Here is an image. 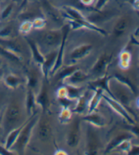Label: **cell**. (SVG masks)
<instances>
[{"mask_svg":"<svg viewBox=\"0 0 139 155\" xmlns=\"http://www.w3.org/2000/svg\"><path fill=\"white\" fill-rule=\"evenodd\" d=\"M23 107L17 99H13L8 104L4 113L2 114V125L5 133L20 127L24 123L23 120Z\"/></svg>","mask_w":139,"mask_h":155,"instance_id":"6da1fadb","label":"cell"},{"mask_svg":"<svg viewBox=\"0 0 139 155\" xmlns=\"http://www.w3.org/2000/svg\"><path fill=\"white\" fill-rule=\"evenodd\" d=\"M63 15H62L68 19L69 23H70L69 26L73 29H78L85 28L96 31L101 35H107V32L104 29L100 28L96 25L91 23L87 17L82 15V13L77 8L69 6V5H65L63 7Z\"/></svg>","mask_w":139,"mask_h":155,"instance_id":"7a4b0ae2","label":"cell"},{"mask_svg":"<svg viewBox=\"0 0 139 155\" xmlns=\"http://www.w3.org/2000/svg\"><path fill=\"white\" fill-rule=\"evenodd\" d=\"M108 87L110 97L119 102L125 107L130 106L134 93L128 87L119 82L115 78H113V79L109 78Z\"/></svg>","mask_w":139,"mask_h":155,"instance_id":"3957f363","label":"cell"},{"mask_svg":"<svg viewBox=\"0 0 139 155\" xmlns=\"http://www.w3.org/2000/svg\"><path fill=\"white\" fill-rule=\"evenodd\" d=\"M39 117L36 115V113L31 116V118L25 122V123L22 128L20 134L18 135L17 140L14 143L11 150L15 149L16 152L18 154H24L25 152L26 148L29 143L33 129L37 124Z\"/></svg>","mask_w":139,"mask_h":155,"instance_id":"277c9868","label":"cell"},{"mask_svg":"<svg viewBox=\"0 0 139 155\" xmlns=\"http://www.w3.org/2000/svg\"><path fill=\"white\" fill-rule=\"evenodd\" d=\"M102 98L107 101V103L109 105V106L111 107V108H112L114 111L117 113H118L119 115L122 116V117H123L125 120L128 123V124H137L134 119L132 117L131 115L129 114V112L127 111L126 107H125L123 105H121L119 102L116 101L115 99H113L109 95H105V92L103 93V94H102Z\"/></svg>","mask_w":139,"mask_h":155,"instance_id":"5b68a950","label":"cell"},{"mask_svg":"<svg viewBox=\"0 0 139 155\" xmlns=\"http://www.w3.org/2000/svg\"><path fill=\"white\" fill-rule=\"evenodd\" d=\"M62 38L63 29H52L44 32L41 35V40L45 46L50 48H55L60 46Z\"/></svg>","mask_w":139,"mask_h":155,"instance_id":"8992f818","label":"cell"},{"mask_svg":"<svg viewBox=\"0 0 139 155\" xmlns=\"http://www.w3.org/2000/svg\"><path fill=\"white\" fill-rule=\"evenodd\" d=\"M81 136V124L79 118H76L71 124V126L66 137V143L72 148H77Z\"/></svg>","mask_w":139,"mask_h":155,"instance_id":"52a82bcc","label":"cell"},{"mask_svg":"<svg viewBox=\"0 0 139 155\" xmlns=\"http://www.w3.org/2000/svg\"><path fill=\"white\" fill-rule=\"evenodd\" d=\"M69 29H70V26L69 25H66L63 27V38L61 43L59 46V48L57 52V60H56L55 64L54 65L53 68L50 71V74H54L57 71L60 70V68L62 67L63 65V57H64V52H65V48L66 46V41L67 40V36L69 32Z\"/></svg>","mask_w":139,"mask_h":155,"instance_id":"ba28073f","label":"cell"},{"mask_svg":"<svg viewBox=\"0 0 139 155\" xmlns=\"http://www.w3.org/2000/svg\"><path fill=\"white\" fill-rule=\"evenodd\" d=\"M100 140L99 135L95 131L90 128L88 129L87 136H86V154H99L100 149Z\"/></svg>","mask_w":139,"mask_h":155,"instance_id":"9c48e42d","label":"cell"},{"mask_svg":"<svg viewBox=\"0 0 139 155\" xmlns=\"http://www.w3.org/2000/svg\"><path fill=\"white\" fill-rule=\"evenodd\" d=\"M112 58L113 54L107 53V52H104L100 55L92 68V72L97 75L104 74L108 66L109 65Z\"/></svg>","mask_w":139,"mask_h":155,"instance_id":"30bf717a","label":"cell"},{"mask_svg":"<svg viewBox=\"0 0 139 155\" xmlns=\"http://www.w3.org/2000/svg\"><path fill=\"white\" fill-rule=\"evenodd\" d=\"M41 12L50 20L54 23L60 24L63 23V15L60 11L54 7L48 1H44L41 4Z\"/></svg>","mask_w":139,"mask_h":155,"instance_id":"8fae6325","label":"cell"},{"mask_svg":"<svg viewBox=\"0 0 139 155\" xmlns=\"http://www.w3.org/2000/svg\"><path fill=\"white\" fill-rule=\"evenodd\" d=\"M37 134L40 140L42 142H47L51 137L52 129L48 118L44 116L38 119Z\"/></svg>","mask_w":139,"mask_h":155,"instance_id":"7c38bea8","label":"cell"},{"mask_svg":"<svg viewBox=\"0 0 139 155\" xmlns=\"http://www.w3.org/2000/svg\"><path fill=\"white\" fill-rule=\"evenodd\" d=\"M0 46L21 56L23 52V45L15 38L0 39Z\"/></svg>","mask_w":139,"mask_h":155,"instance_id":"4fadbf2b","label":"cell"},{"mask_svg":"<svg viewBox=\"0 0 139 155\" xmlns=\"http://www.w3.org/2000/svg\"><path fill=\"white\" fill-rule=\"evenodd\" d=\"M133 137V135L128 132H123L119 133L118 135H116L115 137L111 139V140L108 143L106 150H105V153H109L110 152L113 151L117 148L118 146L121 144L124 141L126 140H131Z\"/></svg>","mask_w":139,"mask_h":155,"instance_id":"5bb4252c","label":"cell"},{"mask_svg":"<svg viewBox=\"0 0 139 155\" xmlns=\"http://www.w3.org/2000/svg\"><path fill=\"white\" fill-rule=\"evenodd\" d=\"M57 52L58 51L55 50V51H52L47 54L46 56H44V61L43 64L41 65V67L42 73L46 78H48L49 74H50V71L55 64L57 57Z\"/></svg>","mask_w":139,"mask_h":155,"instance_id":"9a60e30c","label":"cell"},{"mask_svg":"<svg viewBox=\"0 0 139 155\" xmlns=\"http://www.w3.org/2000/svg\"><path fill=\"white\" fill-rule=\"evenodd\" d=\"M92 48V46L89 44H82L81 46H77L71 51L70 54L71 59L73 61H76L82 59L83 58L88 56L90 53Z\"/></svg>","mask_w":139,"mask_h":155,"instance_id":"2e32d148","label":"cell"},{"mask_svg":"<svg viewBox=\"0 0 139 155\" xmlns=\"http://www.w3.org/2000/svg\"><path fill=\"white\" fill-rule=\"evenodd\" d=\"M35 101L36 104L40 105L41 107L44 112H46L48 110L50 105V99L48 87H47L45 83H44L42 84V87H41V89L38 95L35 96Z\"/></svg>","mask_w":139,"mask_h":155,"instance_id":"e0dca14e","label":"cell"},{"mask_svg":"<svg viewBox=\"0 0 139 155\" xmlns=\"http://www.w3.org/2000/svg\"><path fill=\"white\" fill-rule=\"evenodd\" d=\"M82 120L88 122L91 125L99 127V128L104 127L106 125L105 118L99 112H96L95 111L88 113L82 118Z\"/></svg>","mask_w":139,"mask_h":155,"instance_id":"ac0fdd59","label":"cell"},{"mask_svg":"<svg viewBox=\"0 0 139 155\" xmlns=\"http://www.w3.org/2000/svg\"><path fill=\"white\" fill-rule=\"evenodd\" d=\"M130 25V18L128 16H124L119 18L114 25L113 34L116 38L121 36L127 31Z\"/></svg>","mask_w":139,"mask_h":155,"instance_id":"d6986e66","label":"cell"},{"mask_svg":"<svg viewBox=\"0 0 139 155\" xmlns=\"http://www.w3.org/2000/svg\"><path fill=\"white\" fill-rule=\"evenodd\" d=\"M89 76L87 74L83 72V71L77 69L76 71H74L70 76L66 78V79L63 80L65 84H69L76 86L77 84L84 82L85 80L88 78Z\"/></svg>","mask_w":139,"mask_h":155,"instance_id":"ffe728a7","label":"cell"},{"mask_svg":"<svg viewBox=\"0 0 139 155\" xmlns=\"http://www.w3.org/2000/svg\"><path fill=\"white\" fill-rule=\"evenodd\" d=\"M24 38H25L28 45H29L31 51L33 59H34L35 61L37 62L38 64L41 65L44 61V56L41 53V52L38 48L37 44H36L33 40H31V39L28 38L27 37H25Z\"/></svg>","mask_w":139,"mask_h":155,"instance_id":"44dd1931","label":"cell"},{"mask_svg":"<svg viewBox=\"0 0 139 155\" xmlns=\"http://www.w3.org/2000/svg\"><path fill=\"white\" fill-rule=\"evenodd\" d=\"M25 104V109L27 114L31 116L35 113V110L36 106L35 95L34 93V91H33L32 88H28Z\"/></svg>","mask_w":139,"mask_h":155,"instance_id":"7402d4cb","label":"cell"},{"mask_svg":"<svg viewBox=\"0 0 139 155\" xmlns=\"http://www.w3.org/2000/svg\"><path fill=\"white\" fill-rule=\"evenodd\" d=\"M94 93L92 97V98L89 100L88 103V113L92 112L95 111L96 107L101 102L102 98V94L105 92V91L102 88H96L94 89Z\"/></svg>","mask_w":139,"mask_h":155,"instance_id":"603a6c76","label":"cell"},{"mask_svg":"<svg viewBox=\"0 0 139 155\" xmlns=\"http://www.w3.org/2000/svg\"><path fill=\"white\" fill-rule=\"evenodd\" d=\"M24 123H25V122H24L23 124H21L20 127L11 130L10 132L8 133V135H7L6 140H5V143L4 145L5 148H6L7 150H11V148H12L14 143H15L16 140H17L18 135L20 134V132L21 131L22 128H23Z\"/></svg>","mask_w":139,"mask_h":155,"instance_id":"cb8c5ba5","label":"cell"},{"mask_svg":"<svg viewBox=\"0 0 139 155\" xmlns=\"http://www.w3.org/2000/svg\"><path fill=\"white\" fill-rule=\"evenodd\" d=\"M110 78L107 76H104L100 78L95 80L94 81L90 82V87L92 89H96V88H102L105 91L107 92L108 94H109L110 91L108 87V82H109Z\"/></svg>","mask_w":139,"mask_h":155,"instance_id":"d4e9b609","label":"cell"},{"mask_svg":"<svg viewBox=\"0 0 139 155\" xmlns=\"http://www.w3.org/2000/svg\"><path fill=\"white\" fill-rule=\"evenodd\" d=\"M4 81L5 84L8 88H12V89H16L23 82V80L20 77L12 74H8L7 76H5L4 78Z\"/></svg>","mask_w":139,"mask_h":155,"instance_id":"484cf974","label":"cell"},{"mask_svg":"<svg viewBox=\"0 0 139 155\" xmlns=\"http://www.w3.org/2000/svg\"><path fill=\"white\" fill-rule=\"evenodd\" d=\"M77 104L72 112L77 113V114H82L85 111L86 107H88L89 101L87 99V97L86 96V95H81L77 98Z\"/></svg>","mask_w":139,"mask_h":155,"instance_id":"4316f807","label":"cell"},{"mask_svg":"<svg viewBox=\"0 0 139 155\" xmlns=\"http://www.w3.org/2000/svg\"><path fill=\"white\" fill-rule=\"evenodd\" d=\"M15 34V27L13 24H8L0 29V39L13 38Z\"/></svg>","mask_w":139,"mask_h":155,"instance_id":"83f0119b","label":"cell"},{"mask_svg":"<svg viewBox=\"0 0 139 155\" xmlns=\"http://www.w3.org/2000/svg\"><path fill=\"white\" fill-rule=\"evenodd\" d=\"M65 87L66 91V95H67V97L71 99V100L77 99V98L81 95V94H80V91H81V90H80L79 88H77L76 86L65 84Z\"/></svg>","mask_w":139,"mask_h":155,"instance_id":"f1b7e54d","label":"cell"},{"mask_svg":"<svg viewBox=\"0 0 139 155\" xmlns=\"http://www.w3.org/2000/svg\"><path fill=\"white\" fill-rule=\"evenodd\" d=\"M0 54L4 55V56L5 57H6L7 59L15 62L21 63L22 61V60H23L22 56H20V55L14 53V52H11L10 51H8V50L2 48L1 46H0Z\"/></svg>","mask_w":139,"mask_h":155,"instance_id":"f546056e","label":"cell"},{"mask_svg":"<svg viewBox=\"0 0 139 155\" xmlns=\"http://www.w3.org/2000/svg\"><path fill=\"white\" fill-rule=\"evenodd\" d=\"M131 61V55L130 53L127 51H124L121 52L119 57V65L122 69H126L128 66Z\"/></svg>","mask_w":139,"mask_h":155,"instance_id":"4dcf8cb0","label":"cell"},{"mask_svg":"<svg viewBox=\"0 0 139 155\" xmlns=\"http://www.w3.org/2000/svg\"><path fill=\"white\" fill-rule=\"evenodd\" d=\"M38 76L35 71L31 70L27 74V87L33 90L37 84Z\"/></svg>","mask_w":139,"mask_h":155,"instance_id":"1f68e13d","label":"cell"},{"mask_svg":"<svg viewBox=\"0 0 139 155\" xmlns=\"http://www.w3.org/2000/svg\"><path fill=\"white\" fill-rule=\"evenodd\" d=\"M72 112L69 107H63L59 115V120L62 124H66L71 120L72 118Z\"/></svg>","mask_w":139,"mask_h":155,"instance_id":"d6a6232c","label":"cell"},{"mask_svg":"<svg viewBox=\"0 0 139 155\" xmlns=\"http://www.w3.org/2000/svg\"><path fill=\"white\" fill-rule=\"evenodd\" d=\"M114 78H115L116 80H118L119 82L123 83L124 84L126 85L127 87H128L134 94L136 93V88L134 87V85L132 84L131 80H130L128 78L122 76L121 74H115Z\"/></svg>","mask_w":139,"mask_h":155,"instance_id":"836d02e7","label":"cell"},{"mask_svg":"<svg viewBox=\"0 0 139 155\" xmlns=\"http://www.w3.org/2000/svg\"><path fill=\"white\" fill-rule=\"evenodd\" d=\"M77 68V67L76 65H71L69 67H66L65 68H64L63 70H61L60 71L59 74H58V78L59 79H60L61 80H63L66 79V78L69 77L71 74L74 71H76Z\"/></svg>","mask_w":139,"mask_h":155,"instance_id":"e575fe53","label":"cell"},{"mask_svg":"<svg viewBox=\"0 0 139 155\" xmlns=\"http://www.w3.org/2000/svg\"><path fill=\"white\" fill-rule=\"evenodd\" d=\"M33 29V25L31 21H24L23 23L19 27V32L23 35H26L31 31Z\"/></svg>","mask_w":139,"mask_h":155,"instance_id":"d590c367","label":"cell"},{"mask_svg":"<svg viewBox=\"0 0 139 155\" xmlns=\"http://www.w3.org/2000/svg\"><path fill=\"white\" fill-rule=\"evenodd\" d=\"M32 25L33 28L41 29L46 26V21L44 18L41 17V16H38V17H36L33 19V21H32Z\"/></svg>","mask_w":139,"mask_h":155,"instance_id":"8d00e7d4","label":"cell"},{"mask_svg":"<svg viewBox=\"0 0 139 155\" xmlns=\"http://www.w3.org/2000/svg\"><path fill=\"white\" fill-rule=\"evenodd\" d=\"M14 9V5L12 4H8L6 7H5L4 10H3L2 12L1 13V15H0V19L1 20H6V19L9 17L11 15L12 11Z\"/></svg>","mask_w":139,"mask_h":155,"instance_id":"74e56055","label":"cell"},{"mask_svg":"<svg viewBox=\"0 0 139 155\" xmlns=\"http://www.w3.org/2000/svg\"><path fill=\"white\" fill-rule=\"evenodd\" d=\"M109 1L110 0H97L95 5V10L96 11H101Z\"/></svg>","mask_w":139,"mask_h":155,"instance_id":"f35d334b","label":"cell"},{"mask_svg":"<svg viewBox=\"0 0 139 155\" xmlns=\"http://www.w3.org/2000/svg\"><path fill=\"white\" fill-rule=\"evenodd\" d=\"M0 154L10 155V154H15V153H13L12 150H7V149L5 148V146L0 145Z\"/></svg>","mask_w":139,"mask_h":155,"instance_id":"ab89813d","label":"cell"},{"mask_svg":"<svg viewBox=\"0 0 139 155\" xmlns=\"http://www.w3.org/2000/svg\"><path fill=\"white\" fill-rule=\"evenodd\" d=\"M139 148L138 146H132L128 154H138Z\"/></svg>","mask_w":139,"mask_h":155,"instance_id":"60d3db41","label":"cell"},{"mask_svg":"<svg viewBox=\"0 0 139 155\" xmlns=\"http://www.w3.org/2000/svg\"><path fill=\"white\" fill-rule=\"evenodd\" d=\"M125 1L131 4L133 8H135L136 10H138V0H125Z\"/></svg>","mask_w":139,"mask_h":155,"instance_id":"b9f144b4","label":"cell"},{"mask_svg":"<svg viewBox=\"0 0 139 155\" xmlns=\"http://www.w3.org/2000/svg\"><path fill=\"white\" fill-rule=\"evenodd\" d=\"M83 5H90L93 4L94 0H80Z\"/></svg>","mask_w":139,"mask_h":155,"instance_id":"7bdbcfd3","label":"cell"},{"mask_svg":"<svg viewBox=\"0 0 139 155\" xmlns=\"http://www.w3.org/2000/svg\"><path fill=\"white\" fill-rule=\"evenodd\" d=\"M12 1L13 3H15V4L21 5V8L22 5L23 4L24 0H12Z\"/></svg>","mask_w":139,"mask_h":155,"instance_id":"ee69618b","label":"cell"},{"mask_svg":"<svg viewBox=\"0 0 139 155\" xmlns=\"http://www.w3.org/2000/svg\"><path fill=\"white\" fill-rule=\"evenodd\" d=\"M4 69L0 68V81H1V80L2 79L3 76H4Z\"/></svg>","mask_w":139,"mask_h":155,"instance_id":"f6af8a7d","label":"cell"},{"mask_svg":"<svg viewBox=\"0 0 139 155\" xmlns=\"http://www.w3.org/2000/svg\"><path fill=\"white\" fill-rule=\"evenodd\" d=\"M2 114L0 116V133H1L2 130Z\"/></svg>","mask_w":139,"mask_h":155,"instance_id":"bcb514c9","label":"cell"}]
</instances>
